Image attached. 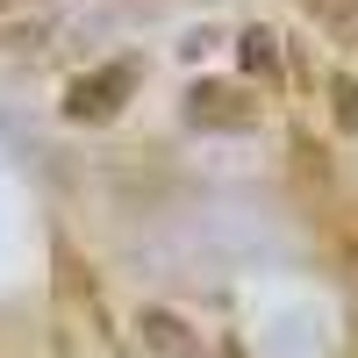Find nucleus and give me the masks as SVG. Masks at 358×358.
Masks as SVG:
<instances>
[{"label":"nucleus","mask_w":358,"mask_h":358,"mask_svg":"<svg viewBox=\"0 0 358 358\" xmlns=\"http://www.w3.org/2000/svg\"><path fill=\"white\" fill-rule=\"evenodd\" d=\"M136 79H143V57H101V65H86L72 86H65V122H115V115L129 108V94H136Z\"/></svg>","instance_id":"1"},{"label":"nucleus","mask_w":358,"mask_h":358,"mask_svg":"<svg viewBox=\"0 0 358 358\" xmlns=\"http://www.w3.org/2000/svg\"><path fill=\"white\" fill-rule=\"evenodd\" d=\"M187 122H201V129H251L258 122V101L236 79H201L187 94Z\"/></svg>","instance_id":"2"},{"label":"nucleus","mask_w":358,"mask_h":358,"mask_svg":"<svg viewBox=\"0 0 358 358\" xmlns=\"http://www.w3.org/2000/svg\"><path fill=\"white\" fill-rule=\"evenodd\" d=\"M136 330H143V344H151L158 358H201L194 322H187V315H172V308H143V315H136Z\"/></svg>","instance_id":"3"},{"label":"nucleus","mask_w":358,"mask_h":358,"mask_svg":"<svg viewBox=\"0 0 358 358\" xmlns=\"http://www.w3.org/2000/svg\"><path fill=\"white\" fill-rule=\"evenodd\" d=\"M57 29H65V8H43L29 22H0V50H36V43L57 36Z\"/></svg>","instance_id":"4"},{"label":"nucleus","mask_w":358,"mask_h":358,"mask_svg":"<svg viewBox=\"0 0 358 358\" xmlns=\"http://www.w3.org/2000/svg\"><path fill=\"white\" fill-rule=\"evenodd\" d=\"M330 122L358 136V79H351V72H337V79H330Z\"/></svg>","instance_id":"5"},{"label":"nucleus","mask_w":358,"mask_h":358,"mask_svg":"<svg viewBox=\"0 0 358 358\" xmlns=\"http://www.w3.org/2000/svg\"><path fill=\"white\" fill-rule=\"evenodd\" d=\"M236 43H244V65H251V72H273V65H280V57H273V29H244Z\"/></svg>","instance_id":"6"},{"label":"nucleus","mask_w":358,"mask_h":358,"mask_svg":"<svg viewBox=\"0 0 358 358\" xmlns=\"http://www.w3.org/2000/svg\"><path fill=\"white\" fill-rule=\"evenodd\" d=\"M15 8H29V0H0V15H15Z\"/></svg>","instance_id":"7"}]
</instances>
